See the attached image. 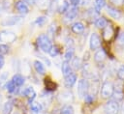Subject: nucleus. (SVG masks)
<instances>
[{
    "label": "nucleus",
    "instance_id": "obj_1",
    "mask_svg": "<svg viewBox=\"0 0 124 114\" xmlns=\"http://www.w3.org/2000/svg\"><path fill=\"white\" fill-rule=\"evenodd\" d=\"M37 44L40 47V49L45 52V53H48L49 50L52 47V43L51 41L49 39V37L46 34H41L38 36L37 38Z\"/></svg>",
    "mask_w": 124,
    "mask_h": 114
},
{
    "label": "nucleus",
    "instance_id": "obj_2",
    "mask_svg": "<svg viewBox=\"0 0 124 114\" xmlns=\"http://www.w3.org/2000/svg\"><path fill=\"white\" fill-rule=\"evenodd\" d=\"M113 92H114V85H113V83L108 81V80L104 81L102 86H101V89H100V94H101L102 98L108 99V98L112 97Z\"/></svg>",
    "mask_w": 124,
    "mask_h": 114
},
{
    "label": "nucleus",
    "instance_id": "obj_3",
    "mask_svg": "<svg viewBox=\"0 0 124 114\" xmlns=\"http://www.w3.org/2000/svg\"><path fill=\"white\" fill-rule=\"evenodd\" d=\"M120 107L117 102V100H110L107 101L104 105V112L105 114H117L119 111Z\"/></svg>",
    "mask_w": 124,
    "mask_h": 114
},
{
    "label": "nucleus",
    "instance_id": "obj_4",
    "mask_svg": "<svg viewBox=\"0 0 124 114\" xmlns=\"http://www.w3.org/2000/svg\"><path fill=\"white\" fill-rule=\"evenodd\" d=\"M89 92V82L87 79H80L78 83V94L79 98H84Z\"/></svg>",
    "mask_w": 124,
    "mask_h": 114
},
{
    "label": "nucleus",
    "instance_id": "obj_5",
    "mask_svg": "<svg viewBox=\"0 0 124 114\" xmlns=\"http://www.w3.org/2000/svg\"><path fill=\"white\" fill-rule=\"evenodd\" d=\"M16 39V35L12 32V31H8V30H2L0 31V42L2 43H13L15 42Z\"/></svg>",
    "mask_w": 124,
    "mask_h": 114
},
{
    "label": "nucleus",
    "instance_id": "obj_6",
    "mask_svg": "<svg viewBox=\"0 0 124 114\" xmlns=\"http://www.w3.org/2000/svg\"><path fill=\"white\" fill-rule=\"evenodd\" d=\"M101 46V38L97 33H92L89 39V47L91 50H97Z\"/></svg>",
    "mask_w": 124,
    "mask_h": 114
},
{
    "label": "nucleus",
    "instance_id": "obj_7",
    "mask_svg": "<svg viewBox=\"0 0 124 114\" xmlns=\"http://www.w3.org/2000/svg\"><path fill=\"white\" fill-rule=\"evenodd\" d=\"M58 100L64 104H70L74 100V96L71 91H63L58 95Z\"/></svg>",
    "mask_w": 124,
    "mask_h": 114
},
{
    "label": "nucleus",
    "instance_id": "obj_8",
    "mask_svg": "<svg viewBox=\"0 0 124 114\" xmlns=\"http://www.w3.org/2000/svg\"><path fill=\"white\" fill-rule=\"evenodd\" d=\"M78 7H77V6H72V7L69 8V10L65 13L64 20H65L66 22H70V21H72L73 19L76 18V16L78 15Z\"/></svg>",
    "mask_w": 124,
    "mask_h": 114
},
{
    "label": "nucleus",
    "instance_id": "obj_9",
    "mask_svg": "<svg viewBox=\"0 0 124 114\" xmlns=\"http://www.w3.org/2000/svg\"><path fill=\"white\" fill-rule=\"evenodd\" d=\"M21 17L17 16V15H14V16H8L6 18L3 19L2 21V25L3 26H14L16 23H18L20 21Z\"/></svg>",
    "mask_w": 124,
    "mask_h": 114
},
{
    "label": "nucleus",
    "instance_id": "obj_10",
    "mask_svg": "<svg viewBox=\"0 0 124 114\" xmlns=\"http://www.w3.org/2000/svg\"><path fill=\"white\" fill-rule=\"evenodd\" d=\"M77 78H78L77 74H76V73H73V72H72L71 74L65 76V80H64V84H65V86H66L67 88H72V87L76 84V82H77Z\"/></svg>",
    "mask_w": 124,
    "mask_h": 114
},
{
    "label": "nucleus",
    "instance_id": "obj_11",
    "mask_svg": "<svg viewBox=\"0 0 124 114\" xmlns=\"http://www.w3.org/2000/svg\"><path fill=\"white\" fill-rule=\"evenodd\" d=\"M16 10L21 14H26L29 13V8L27 6V4L23 1V0H18L16 3Z\"/></svg>",
    "mask_w": 124,
    "mask_h": 114
},
{
    "label": "nucleus",
    "instance_id": "obj_12",
    "mask_svg": "<svg viewBox=\"0 0 124 114\" xmlns=\"http://www.w3.org/2000/svg\"><path fill=\"white\" fill-rule=\"evenodd\" d=\"M21 94L24 95V96L29 100L30 102H32L33 100H34L35 97H36V92H35L34 88H33V87H30V86H29V87H26V88L22 91Z\"/></svg>",
    "mask_w": 124,
    "mask_h": 114
},
{
    "label": "nucleus",
    "instance_id": "obj_13",
    "mask_svg": "<svg viewBox=\"0 0 124 114\" xmlns=\"http://www.w3.org/2000/svg\"><path fill=\"white\" fill-rule=\"evenodd\" d=\"M107 13H108V14L110 17H112V18H114V19H119V18L122 16L120 11H118L117 9L112 8V7H110V6H108V7H107Z\"/></svg>",
    "mask_w": 124,
    "mask_h": 114
},
{
    "label": "nucleus",
    "instance_id": "obj_14",
    "mask_svg": "<svg viewBox=\"0 0 124 114\" xmlns=\"http://www.w3.org/2000/svg\"><path fill=\"white\" fill-rule=\"evenodd\" d=\"M61 71L64 76H67L72 73V66L70 65V62L67 60H64L61 63Z\"/></svg>",
    "mask_w": 124,
    "mask_h": 114
},
{
    "label": "nucleus",
    "instance_id": "obj_15",
    "mask_svg": "<svg viewBox=\"0 0 124 114\" xmlns=\"http://www.w3.org/2000/svg\"><path fill=\"white\" fill-rule=\"evenodd\" d=\"M105 60H106V53H105V51L102 48L101 49L100 48L97 49V51L94 54V61H95V63L100 64V63H103Z\"/></svg>",
    "mask_w": 124,
    "mask_h": 114
},
{
    "label": "nucleus",
    "instance_id": "obj_16",
    "mask_svg": "<svg viewBox=\"0 0 124 114\" xmlns=\"http://www.w3.org/2000/svg\"><path fill=\"white\" fill-rule=\"evenodd\" d=\"M33 65H34V69L35 71L39 73V74H45L46 73V68L44 66V64L40 61V60H35L33 62Z\"/></svg>",
    "mask_w": 124,
    "mask_h": 114
},
{
    "label": "nucleus",
    "instance_id": "obj_17",
    "mask_svg": "<svg viewBox=\"0 0 124 114\" xmlns=\"http://www.w3.org/2000/svg\"><path fill=\"white\" fill-rule=\"evenodd\" d=\"M12 81L14 82V84L16 86V87H21L23 84H24V77L22 74L20 73H16L13 78H12Z\"/></svg>",
    "mask_w": 124,
    "mask_h": 114
},
{
    "label": "nucleus",
    "instance_id": "obj_18",
    "mask_svg": "<svg viewBox=\"0 0 124 114\" xmlns=\"http://www.w3.org/2000/svg\"><path fill=\"white\" fill-rule=\"evenodd\" d=\"M113 36V29L111 26L108 25L106 28H104L103 31V38L105 41H109Z\"/></svg>",
    "mask_w": 124,
    "mask_h": 114
},
{
    "label": "nucleus",
    "instance_id": "obj_19",
    "mask_svg": "<svg viewBox=\"0 0 124 114\" xmlns=\"http://www.w3.org/2000/svg\"><path fill=\"white\" fill-rule=\"evenodd\" d=\"M72 31L75 33V34H81L83 33L84 31V25L79 22V21H77L75 22L73 25H72Z\"/></svg>",
    "mask_w": 124,
    "mask_h": 114
},
{
    "label": "nucleus",
    "instance_id": "obj_20",
    "mask_svg": "<svg viewBox=\"0 0 124 114\" xmlns=\"http://www.w3.org/2000/svg\"><path fill=\"white\" fill-rule=\"evenodd\" d=\"M42 110V104L37 101L30 102V112L32 114H39Z\"/></svg>",
    "mask_w": 124,
    "mask_h": 114
},
{
    "label": "nucleus",
    "instance_id": "obj_21",
    "mask_svg": "<svg viewBox=\"0 0 124 114\" xmlns=\"http://www.w3.org/2000/svg\"><path fill=\"white\" fill-rule=\"evenodd\" d=\"M95 25L99 29H104V28H106L108 25V20L105 17L102 16V17H98L95 20Z\"/></svg>",
    "mask_w": 124,
    "mask_h": 114
},
{
    "label": "nucleus",
    "instance_id": "obj_22",
    "mask_svg": "<svg viewBox=\"0 0 124 114\" xmlns=\"http://www.w3.org/2000/svg\"><path fill=\"white\" fill-rule=\"evenodd\" d=\"M106 5V0H95L94 2V11L96 13H100V11L105 7Z\"/></svg>",
    "mask_w": 124,
    "mask_h": 114
},
{
    "label": "nucleus",
    "instance_id": "obj_23",
    "mask_svg": "<svg viewBox=\"0 0 124 114\" xmlns=\"http://www.w3.org/2000/svg\"><path fill=\"white\" fill-rule=\"evenodd\" d=\"M13 110V103L12 101H6L3 104V108H2V114H11Z\"/></svg>",
    "mask_w": 124,
    "mask_h": 114
},
{
    "label": "nucleus",
    "instance_id": "obj_24",
    "mask_svg": "<svg viewBox=\"0 0 124 114\" xmlns=\"http://www.w3.org/2000/svg\"><path fill=\"white\" fill-rule=\"evenodd\" d=\"M8 78H9V72L8 71H4L0 74V89L5 87L6 83L8 82Z\"/></svg>",
    "mask_w": 124,
    "mask_h": 114
},
{
    "label": "nucleus",
    "instance_id": "obj_25",
    "mask_svg": "<svg viewBox=\"0 0 124 114\" xmlns=\"http://www.w3.org/2000/svg\"><path fill=\"white\" fill-rule=\"evenodd\" d=\"M70 8V3L67 1V0H64L58 7V12L60 14H65Z\"/></svg>",
    "mask_w": 124,
    "mask_h": 114
},
{
    "label": "nucleus",
    "instance_id": "obj_26",
    "mask_svg": "<svg viewBox=\"0 0 124 114\" xmlns=\"http://www.w3.org/2000/svg\"><path fill=\"white\" fill-rule=\"evenodd\" d=\"M81 60H80V58L79 57H73V59H72V68L74 69V70H79L80 68H81Z\"/></svg>",
    "mask_w": 124,
    "mask_h": 114
},
{
    "label": "nucleus",
    "instance_id": "obj_27",
    "mask_svg": "<svg viewBox=\"0 0 124 114\" xmlns=\"http://www.w3.org/2000/svg\"><path fill=\"white\" fill-rule=\"evenodd\" d=\"M60 114H74L73 106L71 104H65L60 110Z\"/></svg>",
    "mask_w": 124,
    "mask_h": 114
},
{
    "label": "nucleus",
    "instance_id": "obj_28",
    "mask_svg": "<svg viewBox=\"0 0 124 114\" xmlns=\"http://www.w3.org/2000/svg\"><path fill=\"white\" fill-rule=\"evenodd\" d=\"M74 53H75V49H74V47H68L67 50H66V52H65V54H64V58H65V60L70 61L71 59H73V57H74Z\"/></svg>",
    "mask_w": 124,
    "mask_h": 114
},
{
    "label": "nucleus",
    "instance_id": "obj_29",
    "mask_svg": "<svg viewBox=\"0 0 124 114\" xmlns=\"http://www.w3.org/2000/svg\"><path fill=\"white\" fill-rule=\"evenodd\" d=\"M21 69H22V71H23V74L28 76L31 72V68H30V65L27 63V61H23L22 65H21Z\"/></svg>",
    "mask_w": 124,
    "mask_h": 114
},
{
    "label": "nucleus",
    "instance_id": "obj_30",
    "mask_svg": "<svg viewBox=\"0 0 124 114\" xmlns=\"http://www.w3.org/2000/svg\"><path fill=\"white\" fill-rule=\"evenodd\" d=\"M5 87H6V90H7L9 93H13V92H15V90H16V86L14 84V82H13L12 80H9V81L6 83Z\"/></svg>",
    "mask_w": 124,
    "mask_h": 114
},
{
    "label": "nucleus",
    "instance_id": "obj_31",
    "mask_svg": "<svg viewBox=\"0 0 124 114\" xmlns=\"http://www.w3.org/2000/svg\"><path fill=\"white\" fill-rule=\"evenodd\" d=\"M116 74H117L118 79L124 81V65H121V66L118 68V70H117V73H116Z\"/></svg>",
    "mask_w": 124,
    "mask_h": 114
},
{
    "label": "nucleus",
    "instance_id": "obj_32",
    "mask_svg": "<svg viewBox=\"0 0 124 114\" xmlns=\"http://www.w3.org/2000/svg\"><path fill=\"white\" fill-rule=\"evenodd\" d=\"M58 53H59V49H58V46L57 45H52V47H51V49L49 50V52H48V54L51 56V57H56L57 55H58Z\"/></svg>",
    "mask_w": 124,
    "mask_h": 114
},
{
    "label": "nucleus",
    "instance_id": "obj_33",
    "mask_svg": "<svg viewBox=\"0 0 124 114\" xmlns=\"http://www.w3.org/2000/svg\"><path fill=\"white\" fill-rule=\"evenodd\" d=\"M9 52V46L5 43H0V55H5Z\"/></svg>",
    "mask_w": 124,
    "mask_h": 114
},
{
    "label": "nucleus",
    "instance_id": "obj_34",
    "mask_svg": "<svg viewBox=\"0 0 124 114\" xmlns=\"http://www.w3.org/2000/svg\"><path fill=\"white\" fill-rule=\"evenodd\" d=\"M46 16H39L35 20V24H37L39 26H43L46 23Z\"/></svg>",
    "mask_w": 124,
    "mask_h": 114
},
{
    "label": "nucleus",
    "instance_id": "obj_35",
    "mask_svg": "<svg viewBox=\"0 0 124 114\" xmlns=\"http://www.w3.org/2000/svg\"><path fill=\"white\" fill-rule=\"evenodd\" d=\"M93 100H94V95H92V94H89V93H88V94L84 97V101H85L86 103H92Z\"/></svg>",
    "mask_w": 124,
    "mask_h": 114
},
{
    "label": "nucleus",
    "instance_id": "obj_36",
    "mask_svg": "<svg viewBox=\"0 0 124 114\" xmlns=\"http://www.w3.org/2000/svg\"><path fill=\"white\" fill-rule=\"evenodd\" d=\"M39 57H40V58H41V59H42V60L45 62V64H46V66H48V67H49V66L51 65L50 61H49V60H48L46 57H45V56H43V55H39Z\"/></svg>",
    "mask_w": 124,
    "mask_h": 114
},
{
    "label": "nucleus",
    "instance_id": "obj_37",
    "mask_svg": "<svg viewBox=\"0 0 124 114\" xmlns=\"http://www.w3.org/2000/svg\"><path fill=\"white\" fill-rule=\"evenodd\" d=\"M66 44H67L68 47H74V42H73V40L71 38L66 39Z\"/></svg>",
    "mask_w": 124,
    "mask_h": 114
},
{
    "label": "nucleus",
    "instance_id": "obj_38",
    "mask_svg": "<svg viewBox=\"0 0 124 114\" xmlns=\"http://www.w3.org/2000/svg\"><path fill=\"white\" fill-rule=\"evenodd\" d=\"M4 64H5V59L3 55H0V70H2V68L4 67Z\"/></svg>",
    "mask_w": 124,
    "mask_h": 114
},
{
    "label": "nucleus",
    "instance_id": "obj_39",
    "mask_svg": "<svg viewBox=\"0 0 124 114\" xmlns=\"http://www.w3.org/2000/svg\"><path fill=\"white\" fill-rule=\"evenodd\" d=\"M81 0H70V3L73 5V6H78L79 3H80Z\"/></svg>",
    "mask_w": 124,
    "mask_h": 114
},
{
    "label": "nucleus",
    "instance_id": "obj_40",
    "mask_svg": "<svg viewBox=\"0 0 124 114\" xmlns=\"http://www.w3.org/2000/svg\"><path fill=\"white\" fill-rule=\"evenodd\" d=\"M110 1L115 5H121L122 3H124V0H110Z\"/></svg>",
    "mask_w": 124,
    "mask_h": 114
},
{
    "label": "nucleus",
    "instance_id": "obj_41",
    "mask_svg": "<svg viewBox=\"0 0 124 114\" xmlns=\"http://www.w3.org/2000/svg\"><path fill=\"white\" fill-rule=\"evenodd\" d=\"M118 40H119V42H120L122 44H124V33L119 36V39H118Z\"/></svg>",
    "mask_w": 124,
    "mask_h": 114
},
{
    "label": "nucleus",
    "instance_id": "obj_42",
    "mask_svg": "<svg viewBox=\"0 0 124 114\" xmlns=\"http://www.w3.org/2000/svg\"><path fill=\"white\" fill-rule=\"evenodd\" d=\"M25 3H28V4H34L35 3V0H23Z\"/></svg>",
    "mask_w": 124,
    "mask_h": 114
},
{
    "label": "nucleus",
    "instance_id": "obj_43",
    "mask_svg": "<svg viewBox=\"0 0 124 114\" xmlns=\"http://www.w3.org/2000/svg\"><path fill=\"white\" fill-rule=\"evenodd\" d=\"M121 113L122 114H124V103L122 104V106H121Z\"/></svg>",
    "mask_w": 124,
    "mask_h": 114
},
{
    "label": "nucleus",
    "instance_id": "obj_44",
    "mask_svg": "<svg viewBox=\"0 0 124 114\" xmlns=\"http://www.w3.org/2000/svg\"><path fill=\"white\" fill-rule=\"evenodd\" d=\"M1 100H2V96L0 95V102H1Z\"/></svg>",
    "mask_w": 124,
    "mask_h": 114
},
{
    "label": "nucleus",
    "instance_id": "obj_45",
    "mask_svg": "<svg viewBox=\"0 0 124 114\" xmlns=\"http://www.w3.org/2000/svg\"><path fill=\"white\" fill-rule=\"evenodd\" d=\"M14 114H19V113H18V112H15Z\"/></svg>",
    "mask_w": 124,
    "mask_h": 114
}]
</instances>
